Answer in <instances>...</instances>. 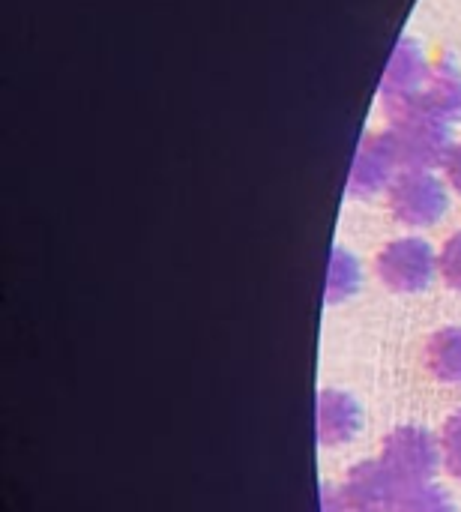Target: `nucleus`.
Returning <instances> with one entry per match:
<instances>
[{"mask_svg": "<svg viewBox=\"0 0 461 512\" xmlns=\"http://www.w3.org/2000/svg\"><path fill=\"white\" fill-rule=\"evenodd\" d=\"M390 114V129L387 135L393 138V147L399 153L402 168H420L432 171L435 165H444L450 153V120L432 111L423 102L402 105Z\"/></svg>", "mask_w": 461, "mask_h": 512, "instance_id": "nucleus-1", "label": "nucleus"}, {"mask_svg": "<svg viewBox=\"0 0 461 512\" xmlns=\"http://www.w3.org/2000/svg\"><path fill=\"white\" fill-rule=\"evenodd\" d=\"M387 204L396 222L408 228H429L444 219L450 198L444 183L432 171L402 168L387 189Z\"/></svg>", "mask_w": 461, "mask_h": 512, "instance_id": "nucleus-2", "label": "nucleus"}, {"mask_svg": "<svg viewBox=\"0 0 461 512\" xmlns=\"http://www.w3.org/2000/svg\"><path fill=\"white\" fill-rule=\"evenodd\" d=\"M381 462L396 474L402 486L432 483L444 465L441 438L423 426H399L381 444Z\"/></svg>", "mask_w": 461, "mask_h": 512, "instance_id": "nucleus-3", "label": "nucleus"}, {"mask_svg": "<svg viewBox=\"0 0 461 512\" xmlns=\"http://www.w3.org/2000/svg\"><path fill=\"white\" fill-rule=\"evenodd\" d=\"M378 279L396 294H420L438 276V255L423 237H399L375 258Z\"/></svg>", "mask_w": 461, "mask_h": 512, "instance_id": "nucleus-4", "label": "nucleus"}, {"mask_svg": "<svg viewBox=\"0 0 461 512\" xmlns=\"http://www.w3.org/2000/svg\"><path fill=\"white\" fill-rule=\"evenodd\" d=\"M402 483L381 459L357 462L339 492V501L348 512H393Z\"/></svg>", "mask_w": 461, "mask_h": 512, "instance_id": "nucleus-5", "label": "nucleus"}, {"mask_svg": "<svg viewBox=\"0 0 461 512\" xmlns=\"http://www.w3.org/2000/svg\"><path fill=\"white\" fill-rule=\"evenodd\" d=\"M426 78H429V60H426L420 42L411 39V36H402L393 57H390V63H387V69H384V78H381V102H384V108L396 111L402 105L420 102Z\"/></svg>", "mask_w": 461, "mask_h": 512, "instance_id": "nucleus-6", "label": "nucleus"}, {"mask_svg": "<svg viewBox=\"0 0 461 512\" xmlns=\"http://www.w3.org/2000/svg\"><path fill=\"white\" fill-rule=\"evenodd\" d=\"M399 153L393 147V138L387 132H369L363 135L351 174H348V195L354 198H372L381 189H390V183L399 174Z\"/></svg>", "mask_w": 461, "mask_h": 512, "instance_id": "nucleus-7", "label": "nucleus"}, {"mask_svg": "<svg viewBox=\"0 0 461 512\" xmlns=\"http://www.w3.org/2000/svg\"><path fill=\"white\" fill-rule=\"evenodd\" d=\"M318 420V441L324 447H342L351 444L360 429H363V408L351 393L342 390H324L318 396V408H315Z\"/></svg>", "mask_w": 461, "mask_h": 512, "instance_id": "nucleus-8", "label": "nucleus"}, {"mask_svg": "<svg viewBox=\"0 0 461 512\" xmlns=\"http://www.w3.org/2000/svg\"><path fill=\"white\" fill-rule=\"evenodd\" d=\"M420 102L438 111L441 117H447L450 123L461 120V72L453 60L438 57L429 63V78H426Z\"/></svg>", "mask_w": 461, "mask_h": 512, "instance_id": "nucleus-9", "label": "nucleus"}, {"mask_svg": "<svg viewBox=\"0 0 461 512\" xmlns=\"http://www.w3.org/2000/svg\"><path fill=\"white\" fill-rule=\"evenodd\" d=\"M426 369L441 384H461V327H444L426 342Z\"/></svg>", "mask_w": 461, "mask_h": 512, "instance_id": "nucleus-10", "label": "nucleus"}, {"mask_svg": "<svg viewBox=\"0 0 461 512\" xmlns=\"http://www.w3.org/2000/svg\"><path fill=\"white\" fill-rule=\"evenodd\" d=\"M363 276H360V264L357 258L336 246L330 255V273H327V303H342L348 300L357 288H360Z\"/></svg>", "mask_w": 461, "mask_h": 512, "instance_id": "nucleus-11", "label": "nucleus"}, {"mask_svg": "<svg viewBox=\"0 0 461 512\" xmlns=\"http://www.w3.org/2000/svg\"><path fill=\"white\" fill-rule=\"evenodd\" d=\"M393 512H456V504L444 486L414 483V486H402Z\"/></svg>", "mask_w": 461, "mask_h": 512, "instance_id": "nucleus-12", "label": "nucleus"}, {"mask_svg": "<svg viewBox=\"0 0 461 512\" xmlns=\"http://www.w3.org/2000/svg\"><path fill=\"white\" fill-rule=\"evenodd\" d=\"M441 453H444V465L447 471L461 480V408L453 411L441 429Z\"/></svg>", "mask_w": 461, "mask_h": 512, "instance_id": "nucleus-13", "label": "nucleus"}, {"mask_svg": "<svg viewBox=\"0 0 461 512\" xmlns=\"http://www.w3.org/2000/svg\"><path fill=\"white\" fill-rule=\"evenodd\" d=\"M438 273H441V279L447 282V288L461 291V231H456V234L444 243V249H441V255H438Z\"/></svg>", "mask_w": 461, "mask_h": 512, "instance_id": "nucleus-14", "label": "nucleus"}, {"mask_svg": "<svg viewBox=\"0 0 461 512\" xmlns=\"http://www.w3.org/2000/svg\"><path fill=\"white\" fill-rule=\"evenodd\" d=\"M441 168H444V174H447V183L461 195V144H453V147H450V153H447V159H444Z\"/></svg>", "mask_w": 461, "mask_h": 512, "instance_id": "nucleus-15", "label": "nucleus"}, {"mask_svg": "<svg viewBox=\"0 0 461 512\" xmlns=\"http://www.w3.org/2000/svg\"><path fill=\"white\" fill-rule=\"evenodd\" d=\"M324 512H348L342 507V501H339V495L333 498L330 492H324Z\"/></svg>", "mask_w": 461, "mask_h": 512, "instance_id": "nucleus-16", "label": "nucleus"}]
</instances>
